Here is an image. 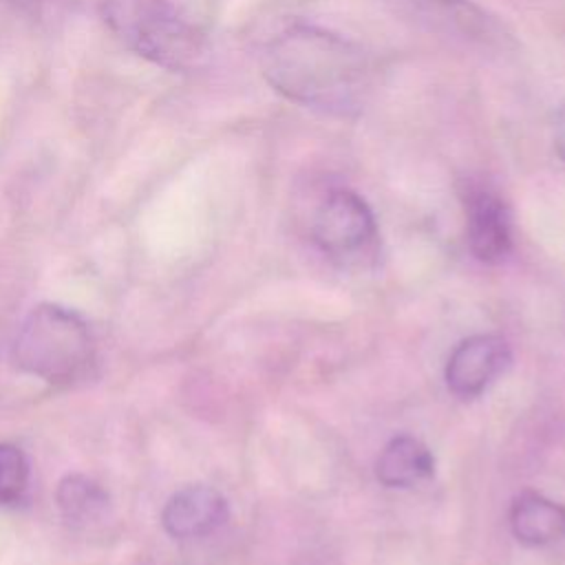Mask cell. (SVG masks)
<instances>
[{"label":"cell","mask_w":565,"mask_h":565,"mask_svg":"<svg viewBox=\"0 0 565 565\" xmlns=\"http://www.w3.org/2000/svg\"><path fill=\"white\" fill-rule=\"evenodd\" d=\"M263 73L287 99L338 115L358 110L371 88L364 51L338 33L309 24H294L265 46Z\"/></svg>","instance_id":"obj_1"},{"label":"cell","mask_w":565,"mask_h":565,"mask_svg":"<svg viewBox=\"0 0 565 565\" xmlns=\"http://www.w3.org/2000/svg\"><path fill=\"white\" fill-rule=\"evenodd\" d=\"M230 516L225 497L212 486H185L177 490L161 510L166 534L179 541L203 539L216 532Z\"/></svg>","instance_id":"obj_8"},{"label":"cell","mask_w":565,"mask_h":565,"mask_svg":"<svg viewBox=\"0 0 565 565\" xmlns=\"http://www.w3.org/2000/svg\"><path fill=\"white\" fill-rule=\"evenodd\" d=\"M435 472L433 452L415 437H393L380 452L375 477L386 488H411Z\"/></svg>","instance_id":"obj_10"},{"label":"cell","mask_w":565,"mask_h":565,"mask_svg":"<svg viewBox=\"0 0 565 565\" xmlns=\"http://www.w3.org/2000/svg\"><path fill=\"white\" fill-rule=\"evenodd\" d=\"M512 362L510 344L494 333H477L461 340L448 355L446 384L457 397L481 395Z\"/></svg>","instance_id":"obj_6"},{"label":"cell","mask_w":565,"mask_h":565,"mask_svg":"<svg viewBox=\"0 0 565 565\" xmlns=\"http://www.w3.org/2000/svg\"><path fill=\"white\" fill-rule=\"evenodd\" d=\"M554 146L561 159L565 161V106L558 110L556 121H554Z\"/></svg>","instance_id":"obj_13"},{"label":"cell","mask_w":565,"mask_h":565,"mask_svg":"<svg viewBox=\"0 0 565 565\" xmlns=\"http://www.w3.org/2000/svg\"><path fill=\"white\" fill-rule=\"evenodd\" d=\"M461 196L470 252L481 263L505 260L512 252V225L501 196L481 183H468Z\"/></svg>","instance_id":"obj_7"},{"label":"cell","mask_w":565,"mask_h":565,"mask_svg":"<svg viewBox=\"0 0 565 565\" xmlns=\"http://www.w3.org/2000/svg\"><path fill=\"white\" fill-rule=\"evenodd\" d=\"M399 20L448 40L492 49L501 46L505 31L472 0H380Z\"/></svg>","instance_id":"obj_4"},{"label":"cell","mask_w":565,"mask_h":565,"mask_svg":"<svg viewBox=\"0 0 565 565\" xmlns=\"http://www.w3.org/2000/svg\"><path fill=\"white\" fill-rule=\"evenodd\" d=\"M13 362L33 377L68 386L84 380L95 366V335L77 311L42 302L29 311L18 329Z\"/></svg>","instance_id":"obj_3"},{"label":"cell","mask_w":565,"mask_h":565,"mask_svg":"<svg viewBox=\"0 0 565 565\" xmlns=\"http://www.w3.org/2000/svg\"><path fill=\"white\" fill-rule=\"evenodd\" d=\"M29 488V459L22 448L0 444V505L18 503Z\"/></svg>","instance_id":"obj_12"},{"label":"cell","mask_w":565,"mask_h":565,"mask_svg":"<svg viewBox=\"0 0 565 565\" xmlns=\"http://www.w3.org/2000/svg\"><path fill=\"white\" fill-rule=\"evenodd\" d=\"M313 241L335 258H349L373 245L377 227L366 201L351 190H333L313 218Z\"/></svg>","instance_id":"obj_5"},{"label":"cell","mask_w":565,"mask_h":565,"mask_svg":"<svg viewBox=\"0 0 565 565\" xmlns=\"http://www.w3.org/2000/svg\"><path fill=\"white\" fill-rule=\"evenodd\" d=\"M110 33L139 57L168 71H194L207 53L205 33L170 0H99Z\"/></svg>","instance_id":"obj_2"},{"label":"cell","mask_w":565,"mask_h":565,"mask_svg":"<svg viewBox=\"0 0 565 565\" xmlns=\"http://www.w3.org/2000/svg\"><path fill=\"white\" fill-rule=\"evenodd\" d=\"M55 503L64 521L73 525H88L106 514L110 497L95 479L73 472L57 483Z\"/></svg>","instance_id":"obj_11"},{"label":"cell","mask_w":565,"mask_h":565,"mask_svg":"<svg viewBox=\"0 0 565 565\" xmlns=\"http://www.w3.org/2000/svg\"><path fill=\"white\" fill-rule=\"evenodd\" d=\"M4 2H9V4H13L18 9H33V7L42 4L44 0H4Z\"/></svg>","instance_id":"obj_14"},{"label":"cell","mask_w":565,"mask_h":565,"mask_svg":"<svg viewBox=\"0 0 565 565\" xmlns=\"http://www.w3.org/2000/svg\"><path fill=\"white\" fill-rule=\"evenodd\" d=\"M508 523L523 545H552L565 536V508L539 492H521L510 505Z\"/></svg>","instance_id":"obj_9"}]
</instances>
